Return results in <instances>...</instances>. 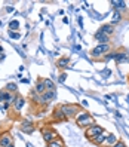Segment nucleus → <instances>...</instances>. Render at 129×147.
Returning a JSON list of instances; mask_svg holds the SVG:
<instances>
[{
	"label": "nucleus",
	"instance_id": "7",
	"mask_svg": "<svg viewBox=\"0 0 129 147\" xmlns=\"http://www.w3.org/2000/svg\"><path fill=\"white\" fill-rule=\"evenodd\" d=\"M19 129L24 134H33L34 132V123L31 122V120H22Z\"/></svg>",
	"mask_w": 129,
	"mask_h": 147
},
{
	"label": "nucleus",
	"instance_id": "25",
	"mask_svg": "<svg viewBox=\"0 0 129 147\" xmlns=\"http://www.w3.org/2000/svg\"><path fill=\"white\" fill-rule=\"evenodd\" d=\"M16 30H19V22L16 20H13L9 22V31H16Z\"/></svg>",
	"mask_w": 129,
	"mask_h": 147
},
{
	"label": "nucleus",
	"instance_id": "35",
	"mask_svg": "<svg viewBox=\"0 0 129 147\" xmlns=\"http://www.w3.org/2000/svg\"><path fill=\"white\" fill-rule=\"evenodd\" d=\"M0 110H3V107H2V106H0Z\"/></svg>",
	"mask_w": 129,
	"mask_h": 147
},
{
	"label": "nucleus",
	"instance_id": "4",
	"mask_svg": "<svg viewBox=\"0 0 129 147\" xmlns=\"http://www.w3.org/2000/svg\"><path fill=\"white\" fill-rule=\"evenodd\" d=\"M102 132H105V129L102 128L101 125H92V126H89L88 129H85V135H86V138L88 140H91V141H93L95 138L98 137V135H101Z\"/></svg>",
	"mask_w": 129,
	"mask_h": 147
},
{
	"label": "nucleus",
	"instance_id": "10",
	"mask_svg": "<svg viewBox=\"0 0 129 147\" xmlns=\"http://www.w3.org/2000/svg\"><path fill=\"white\" fill-rule=\"evenodd\" d=\"M116 64H126L129 63V51H119V55L114 59Z\"/></svg>",
	"mask_w": 129,
	"mask_h": 147
},
{
	"label": "nucleus",
	"instance_id": "23",
	"mask_svg": "<svg viewBox=\"0 0 129 147\" xmlns=\"http://www.w3.org/2000/svg\"><path fill=\"white\" fill-rule=\"evenodd\" d=\"M111 5H113L116 7V11H125L126 9V3L125 2H111Z\"/></svg>",
	"mask_w": 129,
	"mask_h": 147
},
{
	"label": "nucleus",
	"instance_id": "3",
	"mask_svg": "<svg viewBox=\"0 0 129 147\" xmlns=\"http://www.w3.org/2000/svg\"><path fill=\"white\" fill-rule=\"evenodd\" d=\"M59 110L62 111V115L65 116V119H76V116L79 115V106H76V104H62V106H59Z\"/></svg>",
	"mask_w": 129,
	"mask_h": 147
},
{
	"label": "nucleus",
	"instance_id": "33",
	"mask_svg": "<svg viewBox=\"0 0 129 147\" xmlns=\"http://www.w3.org/2000/svg\"><path fill=\"white\" fill-rule=\"evenodd\" d=\"M9 147H15V146H13V144H11V146H9Z\"/></svg>",
	"mask_w": 129,
	"mask_h": 147
},
{
	"label": "nucleus",
	"instance_id": "12",
	"mask_svg": "<svg viewBox=\"0 0 129 147\" xmlns=\"http://www.w3.org/2000/svg\"><path fill=\"white\" fill-rule=\"evenodd\" d=\"M13 109H15V111H21L22 110V107L25 106V98L24 97H21V95H16V98H15V101H13Z\"/></svg>",
	"mask_w": 129,
	"mask_h": 147
},
{
	"label": "nucleus",
	"instance_id": "15",
	"mask_svg": "<svg viewBox=\"0 0 129 147\" xmlns=\"http://www.w3.org/2000/svg\"><path fill=\"white\" fill-rule=\"evenodd\" d=\"M107 135H108V132H102V134L98 135L92 143H93V144H97V146H104V144H105V140H107Z\"/></svg>",
	"mask_w": 129,
	"mask_h": 147
},
{
	"label": "nucleus",
	"instance_id": "31",
	"mask_svg": "<svg viewBox=\"0 0 129 147\" xmlns=\"http://www.w3.org/2000/svg\"><path fill=\"white\" fill-rule=\"evenodd\" d=\"M6 11H7V12H12V11H13V7H12V6H9V7H6Z\"/></svg>",
	"mask_w": 129,
	"mask_h": 147
},
{
	"label": "nucleus",
	"instance_id": "36",
	"mask_svg": "<svg viewBox=\"0 0 129 147\" xmlns=\"http://www.w3.org/2000/svg\"><path fill=\"white\" fill-rule=\"evenodd\" d=\"M0 25H2V21H0Z\"/></svg>",
	"mask_w": 129,
	"mask_h": 147
},
{
	"label": "nucleus",
	"instance_id": "11",
	"mask_svg": "<svg viewBox=\"0 0 129 147\" xmlns=\"http://www.w3.org/2000/svg\"><path fill=\"white\" fill-rule=\"evenodd\" d=\"M98 31L107 34V36L110 37V36H113V34H114V25H113V24H102Z\"/></svg>",
	"mask_w": 129,
	"mask_h": 147
},
{
	"label": "nucleus",
	"instance_id": "8",
	"mask_svg": "<svg viewBox=\"0 0 129 147\" xmlns=\"http://www.w3.org/2000/svg\"><path fill=\"white\" fill-rule=\"evenodd\" d=\"M93 39L98 42V45H107V43H110V37L107 36V34L101 33V31H95V33H93Z\"/></svg>",
	"mask_w": 129,
	"mask_h": 147
},
{
	"label": "nucleus",
	"instance_id": "2",
	"mask_svg": "<svg viewBox=\"0 0 129 147\" xmlns=\"http://www.w3.org/2000/svg\"><path fill=\"white\" fill-rule=\"evenodd\" d=\"M108 52H111V45L107 43V45H97L91 51V57L93 59H102Z\"/></svg>",
	"mask_w": 129,
	"mask_h": 147
},
{
	"label": "nucleus",
	"instance_id": "14",
	"mask_svg": "<svg viewBox=\"0 0 129 147\" xmlns=\"http://www.w3.org/2000/svg\"><path fill=\"white\" fill-rule=\"evenodd\" d=\"M34 92H36L37 95H43L46 92V88H45V83H43V80L40 79V80H37V83H36V88H34Z\"/></svg>",
	"mask_w": 129,
	"mask_h": 147
},
{
	"label": "nucleus",
	"instance_id": "19",
	"mask_svg": "<svg viewBox=\"0 0 129 147\" xmlns=\"http://www.w3.org/2000/svg\"><path fill=\"white\" fill-rule=\"evenodd\" d=\"M42 97L45 98L48 102H50L52 100H55V98H56V91H46L45 94L42 95Z\"/></svg>",
	"mask_w": 129,
	"mask_h": 147
},
{
	"label": "nucleus",
	"instance_id": "17",
	"mask_svg": "<svg viewBox=\"0 0 129 147\" xmlns=\"http://www.w3.org/2000/svg\"><path fill=\"white\" fill-rule=\"evenodd\" d=\"M117 143V137L114 134H108L107 135V140H105V144L102 146V147H111V146H114Z\"/></svg>",
	"mask_w": 129,
	"mask_h": 147
},
{
	"label": "nucleus",
	"instance_id": "29",
	"mask_svg": "<svg viewBox=\"0 0 129 147\" xmlns=\"http://www.w3.org/2000/svg\"><path fill=\"white\" fill-rule=\"evenodd\" d=\"M65 77H67V76H65V73H62L61 76H59V82H64V80H65Z\"/></svg>",
	"mask_w": 129,
	"mask_h": 147
},
{
	"label": "nucleus",
	"instance_id": "16",
	"mask_svg": "<svg viewBox=\"0 0 129 147\" xmlns=\"http://www.w3.org/2000/svg\"><path fill=\"white\" fill-rule=\"evenodd\" d=\"M43 80V83H45V88H46V91H55V82L52 80V79H49V77H45V79H42Z\"/></svg>",
	"mask_w": 129,
	"mask_h": 147
},
{
	"label": "nucleus",
	"instance_id": "22",
	"mask_svg": "<svg viewBox=\"0 0 129 147\" xmlns=\"http://www.w3.org/2000/svg\"><path fill=\"white\" fill-rule=\"evenodd\" d=\"M5 91L11 92V94H16V91H18V86H16V83H7L5 86Z\"/></svg>",
	"mask_w": 129,
	"mask_h": 147
},
{
	"label": "nucleus",
	"instance_id": "30",
	"mask_svg": "<svg viewBox=\"0 0 129 147\" xmlns=\"http://www.w3.org/2000/svg\"><path fill=\"white\" fill-rule=\"evenodd\" d=\"M3 59H5V54H3V52H0V63H2Z\"/></svg>",
	"mask_w": 129,
	"mask_h": 147
},
{
	"label": "nucleus",
	"instance_id": "21",
	"mask_svg": "<svg viewBox=\"0 0 129 147\" xmlns=\"http://www.w3.org/2000/svg\"><path fill=\"white\" fill-rule=\"evenodd\" d=\"M119 55V51H111V52H108L104 58H102V61H110V59H116Z\"/></svg>",
	"mask_w": 129,
	"mask_h": 147
},
{
	"label": "nucleus",
	"instance_id": "1",
	"mask_svg": "<svg viewBox=\"0 0 129 147\" xmlns=\"http://www.w3.org/2000/svg\"><path fill=\"white\" fill-rule=\"evenodd\" d=\"M74 120H76L77 126H79V128H85V129H88L89 126L95 125V119L92 117L91 113H88V111H85V110H80Z\"/></svg>",
	"mask_w": 129,
	"mask_h": 147
},
{
	"label": "nucleus",
	"instance_id": "9",
	"mask_svg": "<svg viewBox=\"0 0 129 147\" xmlns=\"http://www.w3.org/2000/svg\"><path fill=\"white\" fill-rule=\"evenodd\" d=\"M11 144H13V138L11 132H3L2 138H0V147H9Z\"/></svg>",
	"mask_w": 129,
	"mask_h": 147
},
{
	"label": "nucleus",
	"instance_id": "20",
	"mask_svg": "<svg viewBox=\"0 0 129 147\" xmlns=\"http://www.w3.org/2000/svg\"><path fill=\"white\" fill-rule=\"evenodd\" d=\"M48 147H65V143H64L62 138H59V137H58L56 140L48 143Z\"/></svg>",
	"mask_w": 129,
	"mask_h": 147
},
{
	"label": "nucleus",
	"instance_id": "13",
	"mask_svg": "<svg viewBox=\"0 0 129 147\" xmlns=\"http://www.w3.org/2000/svg\"><path fill=\"white\" fill-rule=\"evenodd\" d=\"M70 63H71V61H70V57H61V58L56 61V67L61 68V70H64V68L70 67Z\"/></svg>",
	"mask_w": 129,
	"mask_h": 147
},
{
	"label": "nucleus",
	"instance_id": "5",
	"mask_svg": "<svg viewBox=\"0 0 129 147\" xmlns=\"http://www.w3.org/2000/svg\"><path fill=\"white\" fill-rule=\"evenodd\" d=\"M42 137H43V140H45L46 144H48L50 141L56 140L59 135H58V132L55 131V129H52L50 126H46V128H42Z\"/></svg>",
	"mask_w": 129,
	"mask_h": 147
},
{
	"label": "nucleus",
	"instance_id": "24",
	"mask_svg": "<svg viewBox=\"0 0 129 147\" xmlns=\"http://www.w3.org/2000/svg\"><path fill=\"white\" fill-rule=\"evenodd\" d=\"M122 18H123V16H122V12H119V11H116L114 12V15H113V22H110V24H116V22H120V21H122Z\"/></svg>",
	"mask_w": 129,
	"mask_h": 147
},
{
	"label": "nucleus",
	"instance_id": "18",
	"mask_svg": "<svg viewBox=\"0 0 129 147\" xmlns=\"http://www.w3.org/2000/svg\"><path fill=\"white\" fill-rule=\"evenodd\" d=\"M52 117H54L55 120H58V122H62V120H67V119H65V116L62 115V111L59 110V107H56V109L54 110V113H52Z\"/></svg>",
	"mask_w": 129,
	"mask_h": 147
},
{
	"label": "nucleus",
	"instance_id": "26",
	"mask_svg": "<svg viewBox=\"0 0 129 147\" xmlns=\"http://www.w3.org/2000/svg\"><path fill=\"white\" fill-rule=\"evenodd\" d=\"M111 147H128V146H126V143L123 140H117V143L114 146H111Z\"/></svg>",
	"mask_w": 129,
	"mask_h": 147
},
{
	"label": "nucleus",
	"instance_id": "28",
	"mask_svg": "<svg viewBox=\"0 0 129 147\" xmlns=\"http://www.w3.org/2000/svg\"><path fill=\"white\" fill-rule=\"evenodd\" d=\"M12 104H11V102H3V110H7V109H9Z\"/></svg>",
	"mask_w": 129,
	"mask_h": 147
},
{
	"label": "nucleus",
	"instance_id": "6",
	"mask_svg": "<svg viewBox=\"0 0 129 147\" xmlns=\"http://www.w3.org/2000/svg\"><path fill=\"white\" fill-rule=\"evenodd\" d=\"M16 98V94H11L7 91H0V102H11V104H13V101Z\"/></svg>",
	"mask_w": 129,
	"mask_h": 147
},
{
	"label": "nucleus",
	"instance_id": "34",
	"mask_svg": "<svg viewBox=\"0 0 129 147\" xmlns=\"http://www.w3.org/2000/svg\"><path fill=\"white\" fill-rule=\"evenodd\" d=\"M2 134H3V132H0V138H2Z\"/></svg>",
	"mask_w": 129,
	"mask_h": 147
},
{
	"label": "nucleus",
	"instance_id": "32",
	"mask_svg": "<svg viewBox=\"0 0 129 147\" xmlns=\"http://www.w3.org/2000/svg\"><path fill=\"white\" fill-rule=\"evenodd\" d=\"M0 52H3V46L2 45H0Z\"/></svg>",
	"mask_w": 129,
	"mask_h": 147
},
{
	"label": "nucleus",
	"instance_id": "27",
	"mask_svg": "<svg viewBox=\"0 0 129 147\" xmlns=\"http://www.w3.org/2000/svg\"><path fill=\"white\" fill-rule=\"evenodd\" d=\"M9 36H11L12 39H19V37H21V34H19V33H16V31H9Z\"/></svg>",
	"mask_w": 129,
	"mask_h": 147
}]
</instances>
